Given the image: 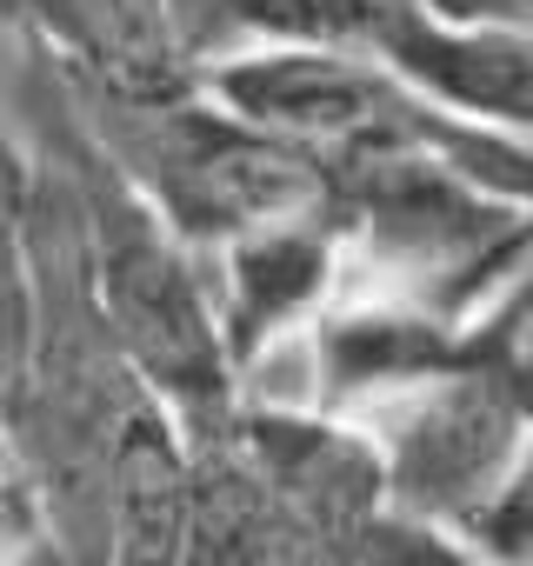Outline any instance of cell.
Here are the masks:
<instances>
[{
  "instance_id": "cell-7",
  "label": "cell",
  "mask_w": 533,
  "mask_h": 566,
  "mask_svg": "<svg viewBox=\"0 0 533 566\" xmlns=\"http://www.w3.org/2000/svg\"><path fill=\"white\" fill-rule=\"evenodd\" d=\"M467 347H473V360L506 387V400H513V413L526 420V440H533V314L500 294V301L467 327Z\"/></svg>"
},
{
  "instance_id": "cell-3",
  "label": "cell",
  "mask_w": 533,
  "mask_h": 566,
  "mask_svg": "<svg viewBox=\"0 0 533 566\" xmlns=\"http://www.w3.org/2000/svg\"><path fill=\"white\" fill-rule=\"evenodd\" d=\"M0 28L41 48L87 101H174L207 81L167 0H0Z\"/></svg>"
},
{
  "instance_id": "cell-4",
  "label": "cell",
  "mask_w": 533,
  "mask_h": 566,
  "mask_svg": "<svg viewBox=\"0 0 533 566\" xmlns=\"http://www.w3.org/2000/svg\"><path fill=\"white\" fill-rule=\"evenodd\" d=\"M34 213H41V154L21 127V114L0 94V334L14 354H28V314H34Z\"/></svg>"
},
{
  "instance_id": "cell-9",
  "label": "cell",
  "mask_w": 533,
  "mask_h": 566,
  "mask_svg": "<svg viewBox=\"0 0 533 566\" xmlns=\"http://www.w3.org/2000/svg\"><path fill=\"white\" fill-rule=\"evenodd\" d=\"M8 400H14V354H8V334H0V420H8Z\"/></svg>"
},
{
  "instance_id": "cell-6",
  "label": "cell",
  "mask_w": 533,
  "mask_h": 566,
  "mask_svg": "<svg viewBox=\"0 0 533 566\" xmlns=\"http://www.w3.org/2000/svg\"><path fill=\"white\" fill-rule=\"evenodd\" d=\"M0 566H74L54 539V520L41 506L34 473L21 467L8 433H0Z\"/></svg>"
},
{
  "instance_id": "cell-5",
  "label": "cell",
  "mask_w": 533,
  "mask_h": 566,
  "mask_svg": "<svg viewBox=\"0 0 533 566\" xmlns=\"http://www.w3.org/2000/svg\"><path fill=\"white\" fill-rule=\"evenodd\" d=\"M334 566H487L460 533L447 526H427V520H407V513H380L374 526H360Z\"/></svg>"
},
{
  "instance_id": "cell-8",
  "label": "cell",
  "mask_w": 533,
  "mask_h": 566,
  "mask_svg": "<svg viewBox=\"0 0 533 566\" xmlns=\"http://www.w3.org/2000/svg\"><path fill=\"white\" fill-rule=\"evenodd\" d=\"M420 8H427L433 21H447V28L533 41V0H420Z\"/></svg>"
},
{
  "instance_id": "cell-2",
  "label": "cell",
  "mask_w": 533,
  "mask_h": 566,
  "mask_svg": "<svg viewBox=\"0 0 533 566\" xmlns=\"http://www.w3.org/2000/svg\"><path fill=\"white\" fill-rule=\"evenodd\" d=\"M200 273L240 387L253 367L314 340L321 314L347 294V240L327 213H294L207 247Z\"/></svg>"
},
{
  "instance_id": "cell-1",
  "label": "cell",
  "mask_w": 533,
  "mask_h": 566,
  "mask_svg": "<svg viewBox=\"0 0 533 566\" xmlns=\"http://www.w3.org/2000/svg\"><path fill=\"white\" fill-rule=\"evenodd\" d=\"M341 420L367 433L387 506L447 533H467L533 453L526 420L513 413L506 387L473 360V347Z\"/></svg>"
}]
</instances>
